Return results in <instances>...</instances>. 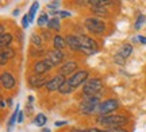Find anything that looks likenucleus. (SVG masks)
<instances>
[{
  "instance_id": "1",
  "label": "nucleus",
  "mask_w": 146,
  "mask_h": 132,
  "mask_svg": "<svg viewBox=\"0 0 146 132\" xmlns=\"http://www.w3.org/2000/svg\"><path fill=\"white\" fill-rule=\"evenodd\" d=\"M96 121L100 125L107 128H116V127H123L127 124V117L122 116V115H104V116H99L96 119Z\"/></svg>"
},
{
  "instance_id": "28",
  "label": "nucleus",
  "mask_w": 146,
  "mask_h": 132,
  "mask_svg": "<svg viewBox=\"0 0 146 132\" xmlns=\"http://www.w3.org/2000/svg\"><path fill=\"white\" fill-rule=\"evenodd\" d=\"M31 42L35 45L36 47H41L42 39H41V37H39L38 34H33V35H31Z\"/></svg>"
},
{
  "instance_id": "40",
  "label": "nucleus",
  "mask_w": 146,
  "mask_h": 132,
  "mask_svg": "<svg viewBox=\"0 0 146 132\" xmlns=\"http://www.w3.org/2000/svg\"><path fill=\"white\" fill-rule=\"evenodd\" d=\"M0 105H1V108H5V101L1 100V102H0Z\"/></svg>"
},
{
  "instance_id": "5",
  "label": "nucleus",
  "mask_w": 146,
  "mask_h": 132,
  "mask_svg": "<svg viewBox=\"0 0 146 132\" xmlns=\"http://www.w3.org/2000/svg\"><path fill=\"white\" fill-rule=\"evenodd\" d=\"M119 106V101L116 99H108V100L100 102L99 105V116H104V115H111V112H115V109H118Z\"/></svg>"
},
{
  "instance_id": "33",
  "label": "nucleus",
  "mask_w": 146,
  "mask_h": 132,
  "mask_svg": "<svg viewBox=\"0 0 146 132\" xmlns=\"http://www.w3.org/2000/svg\"><path fill=\"white\" fill-rule=\"evenodd\" d=\"M49 31H50V30H49ZM49 31H43V32H42V35H43V38H45L46 41H49V39L52 38V34H50Z\"/></svg>"
},
{
  "instance_id": "4",
  "label": "nucleus",
  "mask_w": 146,
  "mask_h": 132,
  "mask_svg": "<svg viewBox=\"0 0 146 132\" xmlns=\"http://www.w3.org/2000/svg\"><path fill=\"white\" fill-rule=\"evenodd\" d=\"M84 26L92 34H103L106 31V23L103 20H100L99 18H94V16L87 18L84 20Z\"/></svg>"
},
{
  "instance_id": "25",
  "label": "nucleus",
  "mask_w": 146,
  "mask_h": 132,
  "mask_svg": "<svg viewBox=\"0 0 146 132\" xmlns=\"http://www.w3.org/2000/svg\"><path fill=\"white\" fill-rule=\"evenodd\" d=\"M39 8V3L38 1H34L31 5V8H30V12H29V18H30V23H31L33 20H34V16H35V12L36 10Z\"/></svg>"
},
{
  "instance_id": "18",
  "label": "nucleus",
  "mask_w": 146,
  "mask_h": 132,
  "mask_svg": "<svg viewBox=\"0 0 146 132\" xmlns=\"http://www.w3.org/2000/svg\"><path fill=\"white\" fill-rule=\"evenodd\" d=\"M131 51H133V46H131L130 43H125V45L120 47V50L118 51V53H119L123 58H129V57H130V54H131Z\"/></svg>"
},
{
  "instance_id": "35",
  "label": "nucleus",
  "mask_w": 146,
  "mask_h": 132,
  "mask_svg": "<svg viewBox=\"0 0 146 132\" xmlns=\"http://www.w3.org/2000/svg\"><path fill=\"white\" fill-rule=\"evenodd\" d=\"M57 7H58V0H56L52 4H47V8H57Z\"/></svg>"
},
{
  "instance_id": "29",
  "label": "nucleus",
  "mask_w": 146,
  "mask_h": 132,
  "mask_svg": "<svg viewBox=\"0 0 146 132\" xmlns=\"http://www.w3.org/2000/svg\"><path fill=\"white\" fill-rule=\"evenodd\" d=\"M114 59H115V64H118V65H125L126 64V58H123V57H122L119 53L115 54Z\"/></svg>"
},
{
  "instance_id": "15",
  "label": "nucleus",
  "mask_w": 146,
  "mask_h": 132,
  "mask_svg": "<svg viewBox=\"0 0 146 132\" xmlns=\"http://www.w3.org/2000/svg\"><path fill=\"white\" fill-rule=\"evenodd\" d=\"M14 55H15V51H14L11 47L1 49V54H0V65H5V62H7L8 59L14 58Z\"/></svg>"
},
{
  "instance_id": "34",
  "label": "nucleus",
  "mask_w": 146,
  "mask_h": 132,
  "mask_svg": "<svg viewBox=\"0 0 146 132\" xmlns=\"http://www.w3.org/2000/svg\"><path fill=\"white\" fill-rule=\"evenodd\" d=\"M137 39H138L142 45H146V38L143 37V35H138V37H137Z\"/></svg>"
},
{
  "instance_id": "26",
  "label": "nucleus",
  "mask_w": 146,
  "mask_h": 132,
  "mask_svg": "<svg viewBox=\"0 0 146 132\" xmlns=\"http://www.w3.org/2000/svg\"><path fill=\"white\" fill-rule=\"evenodd\" d=\"M49 16L46 15V14H42L39 18H38V20H36V23H38V26L39 27H43V26H47V23H49Z\"/></svg>"
},
{
  "instance_id": "24",
  "label": "nucleus",
  "mask_w": 146,
  "mask_h": 132,
  "mask_svg": "<svg viewBox=\"0 0 146 132\" xmlns=\"http://www.w3.org/2000/svg\"><path fill=\"white\" fill-rule=\"evenodd\" d=\"M94 14H96L98 16H107L108 15V11L106 10L104 7H92L91 8Z\"/></svg>"
},
{
  "instance_id": "31",
  "label": "nucleus",
  "mask_w": 146,
  "mask_h": 132,
  "mask_svg": "<svg viewBox=\"0 0 146 132\" xmlns=\"http://www.w3.org/2000/svg\"><path fill=\"white\" fill-rule=\"evenodd\" d=\"M29 24H30V18H29V14H27V15H25L23 19H22V26H23V28H27Z\"/></svg>"
},
{
  "instance_id": "23",
  "label": "nucleus",
  "mask_w": 146,
  "mask_h": 132,
  "mask_svg": "<svg viewBox=\"0 0 146 132\" xmlns=\"http://www.w3.org/2000/svg\"><path fill=\"white\" fill-rule=\"evenodd\" d=\"M73 90H74V88H73L72 85L68 82V79H66V82H64L62 86L58 89V92L61 93V95H69V93H72Z\"/></svg>"
},
{
  "instance_id": "21",
  "label": "nucleus",
  "mask_w": 146,
  "mask_h": 132,
  "mask_svg": "<svg viewBox=\"0 0 146 132\" xmlns=\"http://www.w3.org/2000/svg\"><path fill=\"white\" fill-rule=\"evenodd\" d=\"M12 42V35L11 34H4V35H0V46L1 49L8 47V45Z\"/></svg>"
},
{
  "instance_id": "13",
  "label": "nucleus",
  "mask_w": 146,
  "mask_h": 132,
  "mask_svg": "<svg viewBox=\"0 0 146 132\" xmlns=\"http://www.w3.org/2000/svg\"><path fill=\"white\" fill-rule=\"evenodd\" d=\"M0 81H1V85H3L4 89H12L15 86V78L8 72H4V73L1 74V79Z\"/></svg>"
},
{
  "instance_id": "38",
  "label": "nucleus",
  "mask_w": 146,
  "mask_h": 132,
  "mask_svg": "<svg viewBox=\"0 0 146 132\" xmlns=\"http://www.w3.org/2000/svg\"><path fill=\"white\" fill-rule=\"evenodd\" d=\"M70 132H89V131L88 129H87V131H83V129H72Z\"/></svg>"
},
{
  "instance_id": "3",
  "label": "nucleus",
  "mask_w": 146,
  "mask_h": 132,
  "mask_svg": "<svg viewBox=\"0 0 146 132\" xmlns=\"http://www.w3.org/2000/svg\"><path fill=\"white\" fill-rule=\"evenodd\" d=\"M103 89V82L100 78L87 79V82L83 86L84 96H98Z\"/></svg>"
},
{
  "instance_id": "39",
  "label": "nucleus",
  "mask_w": 146,
  "mask_h": 132,
  "mask_svg": "<svg viewBox=\"0 0 146 132\" xmlns=\"http://www.w3.org/2000/svg\"><path fill=\"white\" fill-rule=\"evenodd\" d=\"M12 15H14V16H18V15H19V10H14Z\"/></svg>"
},
{
  "instance_id": "17",
  "label": "nucleus",
  "mask_w": 146,
  "mask_h": 132,
  "mask_svg": "<svg viewBox=\"0 0 146 132\" xmlns=\"http://www.w3.org/2000/svg\"><path fill=\"white\" fill-rule=\"evenodd\" d=\"M47 28L52 31V30H54V31H60L61 30V22H60V19L58 18H52L50 20H49V23H47Z\"/></svg>"
},
{
  "instance_id": "30",
  "label": "nucleus",
  "mask_w": 146,
  "mask_h": 132,
  "mask_svg": "<svg viewBox=\"0 0 146 132\" xmlns=\"http://www.w3.org/2000/svg\"><path fill=\"white\" fill-rule=\"evenodd\" d=\"M52 14H53V15H60L61 18H68V16L72 15V14H70V12H68V11H53Z\"/></svg>"
},
{
  "instance_id": "41",
  "label": "nucleus",
  "mask_w": 146,
  "mask_h": 132,
  "mask_svg": "<svg viewBox=\"0 0 146 132\" xmlns=\"http://www.w3.org/2000/svg\"><path fill=\"white\" fill-rule=\"evenodd\" d=\"M42 132H52V131H50V128H43Z\"/></svg>"
},
{
  "instance_id": "19",
  "label": "nucleus",
  "mask_w": 146,
  "mask_h": 132,
  "mask_svg": "<svg viewBox=\"0 0 146 132\" xmlns=\"http://www.w3.org/2000/svg\"><path fill=\"white\" fill-rule=\"evenodd\" d=\"M19 105H16V108H15V112L11 115V117H10V120H8V127H7V129L8 131H11L12 129V127L15 125V123H16V120H18V116H19Z\"/></svg>"
},
{
  "instance_id": "7",
  "label": "nucleus",
  "mask_w": 146,
  "mask_h": 132,
  "mask_svg": "<svg viewBox=\"0 0 146 132\" xmlns=\"http://www.w3.org/2000/svg\"><path fill=\"white\" fill-rule=\"evenodd\" d=\"M64 82H66V79H65V76H61V74H58L56 77H53L52 79H49V82H47L45 86H46V89L49 92H54V90H58L61 86H62Z\"/></svg>"
},
{
  "instance_id": "37",
  "label": "nucleus",
  "mask_w": 146,
  "mask_h": 132,
  "mask_svg": "<svg viewBox=\"0 0 146 132\" xmlns=\"http://www.w3.org/2000/svg\"><path fill=\"white\" fill-rule=\"evenodd\" d=\"M66 124V121H57L56 123V127H61V125H65Z\"/></svg>"
},
{
  "instance_id": "16",
  "label": "nucleus",
  "mask_w": 146,
  "mask_h": 132,
  "mask_svg": "<svg viewBox=\"0 0 146 132\" xmlns=\"http://www.w3.org/2000/svg\"><path fill=\"white\" fill-rule=\"evenodd\" d=\"M53 46H54L56 50H64V49L66 47L65 38L61 37V35H54V38H53Z\"/></svg>"
},
{
  "instance_id": "42",
  "label": "nucleus",
  "mask_w": 146,
  "mask_h": 132,
  "mask_svg": "<svg viewBox=\"0 0 146 132\" xmlns=\"http://www.w3.org/2000/svg\"><path fill=\"white\" fill-rule=\"evenodd\" d=\"M7 101H8V105H11V104H12V99H8Z\"/></svg>"
},
{
  "instance_id": "10",
  "label": "nucleus",
  "mask_w": 146,
  "mask_h": 132,
  "mask_svg": "<svg viewBox=\"0 0 146 132\" xmlns=\"http://www.w3.org/2000/svg\"><path fill=\"white\" fill-rule=\"evenodd\" d=\"M80 43H81V47L84 49H89V50H94V51H98V42L94 41L91 37H87V35H80Z\"/></svg>"
},
{
  "instance_id": "36",
  "label": "nucleus",
  "mask_w": 146,
  "mask_h": 132,
  "mask_svg": "<svg viewBox=\"0 0 146 132\" xmlns=\"http://www.w3.org/2000/svg\"><path fill=\"white\" fill-rule=\"evenodd\" d=\"M23 117H25L23 112H19V116H18V123H23Z\"/></svg>"
},
{
  "instance_id": "2",
  "label": "nucleus",
  "mask_w": 146,
  "mask_h": 132,
  "mask_svg": "<svg viewBox=\"0 0 146 132\" xmlns=\"http://www.w3.org/2000/svg\"><path fill=\"white\" fill-rule=\"evenodd\" d=\"M99 97L98 96H85L80 104V112L83 115H94L99 111Z\"/></svg>"
},
{
  "instance_id": "22",
  "label": "nucleus",
  "mask_w": 146,
  "mask_h": 132,
  "mask_svg": "<svg viewBox=\"0 0 146 132\" xmlns=\"http://www.w3.org/2000/svg\"><path fill=\"white\" fill-rule=\"evenodd\" d=\"M46 123H47V119L43 113H38L35 116V119H34V124H35L36 127H43Z\"/></svg>"
},
{
  "instance_id": "14",
  "label": "nucleus",
  "mask_w": 146,
  "mask_h": 132,
  "mask_svg": "<svg viewBox=\"0 0 146 132\" xmlns=\"http://www.w3.org/2000/svg\"><path fill=\"white\" fill-rule=\"evenodd\" d=\"M76 69H77V64L74 62V61H69L66 64H64L60 69V74L61 76H69V74H74L76 72Z\"/></svg>"
},
{
  "instance_id": "11",
  "label": "nucleus",
  "mask_w": 146,
  "mask_h": 132,
  "mask_svg": "<svg viewBox=\"0 0 146 132\" xmlns=\"http://www.w3.org/2000/svg\"><path fill=\"white\" fill-rule=\"evenodd\" d=\"M65 41H66V46H68L72 51H80V49H81V43H80V38L78 37L69 34V35L65 37Z\"/></svg>"
},
{
  "instance_id": "32",
  "label": "nucleus",
  "mask_w": 146,
  "mask_h": 132,
  "mask_svg": "<svg viewBox=\"0 0 146 132\" xmlns=\"http://www.w3.org/2000/svg\"><path fill=\"white\" fill-rule=\"evenodd\" d=\"M106 132H127V131L123 129L122 127H116V128H108Z\"/></svg>"
},
{
  "instance_id": "9",
  "label": "nucleus",
  "mask_w": 146,
  "mask_h": 132,
  "mask_svg": "<svg viewBox=\"0 0 146 132\" xmlns=\"http://www.w3.org/2000/svg\"><path fill=\"white\" fill-rule=\"evenodd\" d=\"M47 82H49V78H46L43 74H35L29 78V84L33 88H41L43 85H46Z\"/></svg>"
},
{
  "instance_id": "27",
  "label": "nucleus",
  "mask_w": 146,
  "mask_h": 132,
  "mask_svg": "<svg viewBox=\"0 0 146 132\" xmlns=\"http://www.w3.org/2000/svg\"><path fill=\"white\" fill-rule=\"evenodd\" d=\"M146 22V16L145 15H139L138 16V19H137V22H135V30H139V28H142V24H143V23H145Z\"/></svg>"
},
{
  "instance_id": "12",
  "label": "nucleus",
  "mask_w": 146,
  "mask_h": 132,
  "mask_svg": "<svg viewBox=\"0 0 146 132\" xmlns=\"http://www.w3.org/2000/svg\"><path fill=\"white\" fill-rule=\"evenodd\" d=\"M64 57H65V55H64L62 50H56V49H54V50H52V51H49V53H47V59H49L54 66L61 64V62H62V59H64Z\"/></svg>"
},
{
  "instance_id": "6",
  "label": "nucleus",
  "mask_w": 146,
  "mask_h": 132,
  "mask_svg": "<svg viewBox=\"0 0 146 132\" xmlns=\"http://www.w3.org/2000/svg\"><path fill=\"white\" fill-rule=\"evenodd\" d=\"M87 79H88V72H87V70H80V72H76L74 74L70 76V78L68 79V82L76 89L77 86L85 84Z\"/></svg>"
},
{
  "instance_id": "20",
  "label": "nucleus",
  "mask_w": 146,
  "mask_h": 132,
  "mask_svg": "<svg viewBox=\"0 0 146 132\" xmlns=\"http://www.w3.org/2000/svg\"><path fill=\"white\" fill-rule=\"evenodd\" d=\"M91 7H106L112 3V0H87Z\"/></svg>"
},
{
  "instance_id": "8",
  "label": "nucleus",
  "mask_w": 146,
  "mask_h": 132,
  "mask_svg": "<svg viewBox=\"0 0 146 132\" xmlns=\"http://www.w3.org/2000/svg\"><path fill=\"white\" fill-rule=\"evenodd\" d=\"M54 65L49 61V59H42V61H38L34 65V73L35 74H45L47 73L49 70H52Z\"/></svg>"
}]
</instances>
